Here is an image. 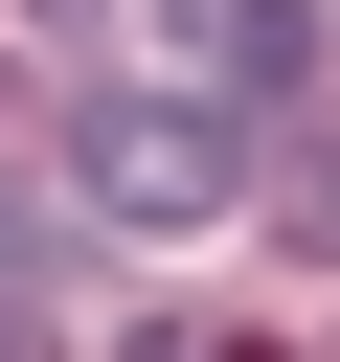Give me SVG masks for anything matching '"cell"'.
Wrapping results in <instances>:
<instances>
[{
  "mask_svg": "<svg viewBox=\"0 0 340 362\" xmlns=\"http://www.w3.org/2000/svg\"><path fill=\"white\" fill-rule=\"evenodd\" d=\"M159 68H181L204 113H249V90L317 68V0H159Z\"/></svg>",
  "mask_w": 340,
  "mask_h": 362,
  "instance_id": "cell-2",
  "label": "cell"
},
{
  "mask_svg": "<svg viewBox=\"0 0 340 362\" xmlns=\"http://www.w3.org/2000/svg\"><path fill=\"white\" fill-rule=\"evenodd\" d=\"M45 272H68V226H45V204H0V362H45Z\"/></svg>",
  "mask_w": 340,
  "mask_h": 362,
  "instance_id": "cell-3",
  "label": "cell"
},
{
  "mask_svg": "<svg viewBox=\"0 0 340 362\" xmlns=\"http://www.w3.org/2000/svg\"><path fill=\"white\" fill-rule=\"evenodd\" d=\"M68 181H91L113 226H204L249 158H227V113H204V90H113V113H68Z\"/></svg>",
  "mask_w": 340,
  "mask_h": 362,
  "instance_id": "cell-1",
  "label": "cell"
},
{
  "mask_svg": "<svg viewBox=\"0 0 340 362\" xmlns=\"http://www.w3.org/2000/svg\"><path fill=\"white\" fill-rule=\"evenodd\" d=\"M113 362H272V339H249V317H136Z\"/></svg>",
  "mask_w": 340,
  "mask_h": 362,
  "instance_id": "cell-4",
  "label": "cell"
},
{
  "mask_svg": "<svg viewBox=\"0 0 340 362\" xmlns=\"http://www.w3.org/2000/svg\"><path fill=\"white\" fill-rule=\"evenodd\" d=\"M45 23H68V0H45Z\"/></svg>",
  "mask_w": 340,
  "mask_h": 362,
  "instance_id": "cell-5",
  "label": "cell"
}]
</instances>
